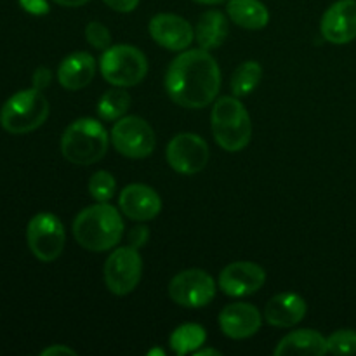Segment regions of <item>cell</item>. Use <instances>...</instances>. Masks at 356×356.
<instances>
[{"label": "cell", "instance_id": "f1b7e54d", "mask_svg": "<svg viewBox=\"0 0 356 356\" xmlns=\"http://www.w3.org/2000/svg\"><path fill=\"white\" fill-rule=\"evenodd\" d=\"M19 6L33 16H45L49 13L47 0H19Z\"/></svg>", "mask_w": 356, "mask_h": 356}, {"label": "cell", "instance_id": "f546056e", "mask_svg": "<svg viewBox=\"0 0 356 356\" xmlns=\"http://www.w3.org/2000/svg\"><path fill=\"white\" fill-rule=\"evenodd\" d=\"M51 80H52L51 70H47V68H44V66H40V68L35 70L33 79H31V82H33L35 89L44 90L45 87H47L49 83H51Z\"/></svg>", "mask_w": 356, "mask_h": 356}, {"label": "cell", "instance_id": "4fadbf2b", "mask_svg": "<svg viewBox=\"0 0 356 356\" xmlns=\"http://www.w3.org/2000/svg\"><path fill=\"white\" fill-rule=\"evenodd\" d=\"M148 31L153 40L167 51H186L195 38V30L177 14H156L149 19Z\"/></svg>", "mask_w": 356, "mask_h": 356}, {"label": "cell", "instance_id": "9a60e30c", "mask_svg": "<svg viewBox=\"0 0 356 356\" xmlns=\"http://www.w3.org/2000/svg\"><path fill=\"white\" fill-rule=\"evenodd\" d=\"M118 207L122 214L132 221H152L162 211V198L152 186L134 183L122 190Z\"/></svg>", "mask_w": 356, "mask_h": 356}, {"label": "cell", "instance_id": "8992f818", "mask_svg": "<svg viewBox=\"0 0 356 356\" xmlns=\"http://www.w3.org/2000/svg\"><path fill=\"white\" fill-rule=\"evenodd\" d=\"M103 79L115 87H134L145 80L148 73V59L134 45H111L99 59Z\"/></svg>", "mask_w": 356, "mask_h": 356}, {"label": "cell", "instance_id": "d6a6232c", "mask_svg": "<svg viewBox=\"0 0 356 356\" xmlns=\"http://www.w3.org/2000/svg\"><path fill=\"white\" fill-rule=\"evenodd\" d=\"M54 2L63 7H80V6H86L89 0H54Z\"/></svg>", "mask_w": 356, "mask_h": 356}, {"label": "cell", "instance_id": "7c38bea8", "mask_svg": "<svg viewBox=\"0 0 356 356\" xmlns=\"http://www.w3.org/2000/svg\"><path fill=\"white\" fill-rule=\"evenodd\" d=\"M266 282L263 266L250 261H235L219 273V289L229 298H245L259 291Z\"/></svg>", "mask_w": 356, "mask_h": 356}, {"label": "cell", "instance_id": "4316f807", "mask_svg": "<svg viewBox=\"0 0 356 356\" xmlns=\"http://www.w3.org/2000/svg\"><path fill=\"white\" fill-rule=\"evenodd\" d=\"M86 38L90 47L97 51H106L111 47V31L99 21H90L86 26Z\"/></svg>", "mask_w": 356, "mask_h": 356}, {"label": "cell", "instance_id": "83f0119b", "mask_svg": "<svg viewBox=\"0 0 356 356\" xmlns=\"http://www.w3.org/2000/svg\"><path fill=\"white\" fill-rule=\"evenodd\" d=\"M149 238V232L146 226H136V228H132L131 232H129L127 235V243L131 247H134V249H141V247L146 245V242H148Z\"/></svg>", "mask_w": 356, "mask_h": 356}, {"label": "cell", "instance_id": "3957f363", "mask_svg": "<svg viewBox=\"0 0 356 356\" xmlns=\"http://www.w3.org/2000/svg\"><path fill=\"white\" fill-rule=\"evenodd\" d=\"M110 141V134L99 120L83 117L65 129L61 153L73 165H92L104 159Z\"/></svg>", "mask_w": 356, "mask_h": 356}, {"label": "cell", "instance_id": "52a82bcc", "mask_svg": "<svg viewBox=\"0 0 356 356\" xmlns=\"http://www.w3.org/2000/svg\"><path fill=\"white\" fill-rule=\"evenodd\" d=\"M26 242L31 254L42 263H52L65 250L66 233L61 219L51 212L33 216L26 226Z\"/></svg>", "mask_w": 356, "mask_h": 356}, {"label": "cell", "instance_id": "5bb4252c", "mask_svg": "<svg viewBox=\"0 0 356 356\" xmlns=\"http://www.w3.org/2000/svg\"><path fill=\"white\" fill-rule=\"evenodd\" d=\"M320 31L327 42L350 44L356 38V0H337L325 10Z\"/></svg>", "mask_w": 356, "mask_h": 356}, {"label": "cell", "instance_id": "30bf717a", "mask_svg": "<svg viewBox=\"0 0 356 356\" xmlns=\"http://www.w3.org/2000/svg\"><path fill=\"white\" fill-rule=\"evenodd\" d=\"M216 282L207 271L190 268L170 280L169 298L183 308L197 309L211 305L216 298Z\"/></svg>", "mask_w": 356, "mask_h": 356}, {"label": "cell", "instance_id": "ac0fdd59", "mask_svg": "<svg viewBox=\"0 0 356 356\" xmlns=\"http://www.w3.org/2000/svg\"><path fill=\"white\" fill-rule=\"evenodd\" d=\"M96 59L89 52H73L61 61L58 80L66 90H80L92 82L96 75Z\"/></svg>", "mask_w": 356, "mask_h": 356}, {"label": "cell", "instance_id": "7a4b0ae2", "mask_svg": "<svg viewBox=\"0 0 356 356\" xmlns=\"http://www.w3.org/2000/svg\"><path fill=\"white\" fill-rule=\"evenodd\" d=\"M124 228L120 212L106 202H97L79 212L73 221V236L82 249L106 252L120 243Z\"/></svg>", "mask_w": 356, "mask_h": 356}, {"label": "cell", "instance_id": "ba28073f", "mask_svg": "<svg viewBox=\"0 0 356 356\" xmlns=\"http://www.w3.org/2000/svg\"><path fill=\"white\" fill-rule=\"evenodd\" d=\"M111 145L120 155L127 159H146L155 149V132L141 117H122L111 129Z\"/></svg>", "mask_w": 356, "mask_h": 356}, {"label": "cell", "instance_id": "8fae6325", "mask_svg": "<svg viewBox=\"0 0 356 356\" xmlns=\"http://www.w3.org/2000/svg\"><path fill=\"white\" fill-rule=\"evenodd\" d=\"M165 156L169 165L176 172L193 176L202 172L209 162V146L204 138L191 132H183L170 139Z\"/></svg>", "mask_w": 356, "mask_h": 356}, {"label": "cell", "instance_id": "ffe728a7", "mask_svg": "<svg viewBox=\"0 0 356 356\" xmlns=\"http://www.w3.org/2000/svg\"><path fill=\"white\" fill-rule=\"evenodd\" d=\"M229 33L228 19L221 10H205L197 21L195 26V40L200 45V49L211 51V49H218L219 45L225 44L226 37Z\"/></svg>", "mask_w": 356, "mask_h": 356}, {"label": "cell", "instance_id": "9c48e42d", "mask_svg": "<svg viewBox=\"0 0 356 356\" xmlns=\"http://www.w3.org/2000/svg\"><path fill=\"white\" fill-rule=\"evenodd\" d=\"M104 284L115 296H127L138 287L143 275V259L138 249L118 247L104 263Z\"/></svg>", "mask_w": 356, "mask_h": 356}, {"label": "cell", "instance_id": "d6986e66", "mask_svg": "<svg viewBox=\"0 0 356 356\" xmlns=\"http://www.w3.org/2000/svg\"><path fill=\"white\" fill-rule=\"evenodd\" d=\"M277 356L285 355H313L323 356L329 353L327 339L320 332L312 329L294 330L289 336L278 343V346L273 351Z\"/></svg>", "mask_w": 356, "mask_h": 356}, {"label": "cell", "instance_id": "277c9868", "mask_svg": "<svg viewBox=\"0 0 356 356\" xmlns=\"http://www.w3.org/2000/svg\"><path fill=\"white\" fill-rule=\"evenodd\" d=\"M216 143L229 153L242 152L252 138V122L238 97L225 96L216 101L211 113Z\"/></svg>", "mask_w": 356, "mask_h": 356}, {"label": "cell", "instance_id": "1f68e13d", "mask_svg": "<svg viewBox=\"0 0 356 356\" xmlns=\"http://www.w3.org/2000/svg\"><path fill=\"white\" fill-rule=\"evenodd\" d=\"M42 356H59V355H63V356H76V351L75 350H72V348H68V346H63V344H56V346H49V348H45L44 351H42L40 353Z\"/></svg>", "mask_w": 356, "mask_h": 356}, {"label": "cell", "instance_id": "603a6c76", "mask_svg": "<svg viewBox=\"0 0 356 356\" xmlns=\"http://www.w3.org/2000/svg\"><path fill=\"white\" fill-rule=\"evenodd\" d=\"M263 79V66L257 61H245L233 72L232 92L235 97H243L252 94Z\"/></svg>", "mask_w": 356, "mask_h": 356}, {"label": "cell", "instance_id": "cb8c5ba5", "mask_svg": "<svg viewBox=\"0 0 356 356\" xmlns=\"http://www.w3.org/2000/svg\"><path fill=\"white\" fill-rule=\"evenodd\" d=\"M131 106V96L125 92L124 87L110 89L99 97L97 101V115L99 118L108 122H117L118 118L124 117Z\"/></svg>", "mask_w": 356, "mask_h": 356}, {"label": "cell", "instance_id": "44dd1931", "mask_svg": "<svg viewBox=\"0 0 356 356\" xmlns=\"http://www.w3.org/2000/svg\"><path fill=\"white\" fill-rule=\"evenodd\" d=\"M226 13L236 26L245 30H263L270 23L268 7L259 0H229Z\"/></svg>", "mask_w": 356, "mask_h": 356}, {"label": "cell", "instance_id": "2e32d148", "mask_svg": "<svg viewBox=\"0 0 356 356\" xmlns=\"http://www.w3.org/2000/svg\"><path fill=\"white\" fill-rule=\"evenodd\" d=\"M263 316L256 306L249 302H232L219 313L221 332L229 339H247L257 334Z\"/></svg>", "mask_w": 356, "mask_h": 356}, {"label": "cell", "instance_id": "d4e9b609", "mask_svg": "<svg viewBox=\"0 0 356 356\" xmlns=\"http://www.w3.org/2000/svg\"><path fill=\"white\" fill-rule=\"evenodd\" d=\"M117 190V181L108 170H97L89 179V193L96 202H110Z\"/></svg>", "mask_w": 356, "mask_h": 356}, {"label": "cell", "instance_id": "7402d4cb", "mask_svg": "<svg viewBox=\"0 0 356 356\" xmlns=\"http://www.w3.org/2000/svg\"><path fill=\"white\" fill-rule=\"evenodd\" d=\"M205 339H207V332H205L204 327L198 325V323H183L170 334L169 344L174 353L184 356L200 350Z\"/></svg>", "mask_w": 356, "mask_h": 356}, {"label": "cell", "instance_id": "484cf974", "mask_svg": "<svg viewBox=\"0 0 356 356\" xmlns=\"http://www.w3.org/2000/svg\"><path fill=\"white\" fill-rule=\"evenodd\" d=\"M329 353L334 355H355L356 353V332L351 329H341L327 337Z\"/></svg>", "mask_w": 356, "mask_h": 356}, {"label": "cell", "instance_id": "836d02e7", "mask_svg": "<svg viewBox=\"0 0 356 356\" xmlns=\"http://www.w3.org/2000/svg\"><path fill=\"white\" fill-rule=\"evenodd\" d=\"M195 355H197V356H207V355L219 356L221 353H219L218 350H197V351H195Z\"/></svg>", "mask_w": 356, "mask_h": 356}, {"label": "cell", "instance_id": "4dcf8cb0", "mask_svg": "<svg viewBox=\"0 0 356 356\" xmlns=\"http://www.w3.org/2000/svg\"><path fill=\"white\" fill-rule=\"evenodd\" d=\"M110 9L117 10V13H132L136 7L139 6V0H103Z\"/></svg>", "mask_w": 356, "mask_h": 356}, {"label": "cell", "instance_id": "6da1fadb", "mask_svg": "<svg viewBox=\"0 0 356 356\" xmlns=\"http://www.w3.org/2000/svg\"><path fill=\"white\" fill-rule=\"evenodd\" d=\"M221 70L205 49H186L169 65L165 90L170 99L183 108L200 110L218 97Z\"/></svg>", "mask_w": 356, "mask_h": 356}, {"label": "cell", "instance_id": "5b68a950", "mask_svg": "<svg viewBox=\"0 0 356 356\" xmlns=\"http://www.w3.org/2000/svg\"><path fill=\"white\" fill-rule=\"evenodd\" d=\"M49 117V101L38 89H24L10 96L0 110V125L9 134L37 131Z\"/></svg>", "mask_w": 356, "mask_h": 356}, {"label": "cell", "instance_id": "e0dca14e", "mask_svg": "<svg viewBox=\"0 0 356 356\" xmlns=\"http://www.w3.org/2000/svg\"><path fill=\"white\" fill-rule=\"evenodd\" d=\"M308 305L305 298L294 292H282L273 296L264 308V318L271 327L291 329L305 320Z\"/></svg>", "mask_w": 356, "mask_h": 356}, {"label": "cell", "instance_id": "e575fe53", "mask_svg": "<svg viewBox=\"0 0 356 356\" xmlns=\"http://www.w3.org/2000/svg\"><path fill=\"white\" fill-rule=\"evenodd\" d=\"M195 2L205 3V6H216V3H221L225 2V0H195Z\"/></svg>", "mask_w": 356, "mask_h": 356}]
</instances>
